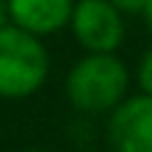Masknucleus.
I'll return each mask as SVG.
<instances>
[{
  "instance_id": "20e7f679",
  "label": "nucleus",
  "mask_w": 152,
  "mask_h": 152,
  "mask_svg": "<svg viewBox=\"0 0 152 152\" xmlns=\"http://www.w3.org/2000/svg\"><path fill=\"white\" fill-rule=\"evenodd\" d=\"M104 142L110 152H152V96L128 94L107 112Z\"/></svg>"
},
{
  "instance_id": "f257e3e1",
  "label": "nucleus",
  "mask_w": 152,
  "mask_h": 152,
  "mask_svg": "<svg viewBox=\"0 0 152 152\" xmlns=\"http://www.w3.org/2000/svg\"><path fill=\"white\" fill-rule=\"evenodd\" d=\"M131 88V72L118 53H83L64 80L67 102L75 112L94 118L118 107Z\"/></svg>"
},
{
  "instance_id": "9d476101",
  "label": "nucleus",
  "mask_w": 152,
  "mask_h": 152,
  "mask_svg": "<svg viewBox=\"0 0 152 152\" xmlns=\"http://www.w3.org/2000/svg\"><path fill=\"white\" fill-rule=\"evenodd\" d=\"M21 152H45V150H21Z\"/></svg>"
},
{
  "instance_id": "f03ea898",
  "label": "nucleus",
  "mask_w": 152,
  "mask_h": 152,
  "mask_svg": "<svg viewBox=\"0 0 152 152\" xmlns=\"http://www.w3.org/2000/svg\"><path fill=\"white\" fill-rule=\"evenodd\" d=\"M48 75L51 53L43 37L16 24L0 27V99H29L45 86Z\"/></svg>"
},
{
  "instance_id": "6e6552de",
  "label": "nucleus",
  "mask_w": 152,
  "mask_h": 152,
  "mask_svg": "<svg viewBox=\"0 0 152 152\" xmlns=\"http://www.w3.org/2000/svg\"><path fill=\"white\" fill-rule=\"evenodd\" d=\"M5 24H11V19H8V0H0V27H5Z\"/></svg>"
},
{
  "instance_id": "0eeeda50",
  "label": "nucleus",
  "mask_w": 152,
  "mask_h": 152,
  "mask_svg": "<svg viewBox=\"0 0 152 152\" xmlns=\"http://www.w3.org/2000/svg\"><path fill=\"white\" fill-rule=\"evenodd\" d=\"M120 13H131V16H142V11H144V5H147V0H110Z\"/></svg>"
},
{
  "instance_id": "39448f33",
  "label": "nucleus",
  "mask_w": 152,
  "mask_h": 152,
  "mask_svg": "<svg viewBox=\"0 0 152 152\" xmlns=\"http://www.w3.org/2000/svg\"><path fill=\"white\" fill-rule=\"evenodd\" d=\"M72 5L75 0H8V19L37 37H51L67 29Z\"/></svg>"
},
{
  "instance_id": "1a4fd4ad",
  "label": "nucleus",
  "mask_w": 152,
  "mask_h": 152,
  "mask_svg": "<svg viewBox=\"0 0 152 152\" xmlns=\"http://www.w3.org/2000/svg\"><path fill=\"white\" fill-rule=\"evenodd\" d=\"M142 16H144V21H147V27H150V32H152V0H147V5H144Z\"/></svg>"
},
{
  "instance_id": "423d86ee",
  "label": "nucleus",
  "mask_w": 152,
  "mask_h": 152,
  "mask_svg": "<svg viewBox=\"0 0 152 152\" xmlns=\"http://www.w3.org/2000/svg\"><path fill=\"white\" fill-rule=\"evenodd\" d=\"M136 80H139L142 94H150V96H152V45L142 53V59H139V67H136Z\"/></svg>"
},
{
  "instance_id": "7ed1b4c3",
  "label": "nucleus",
  "mask_w": 152,
  "mask_h": 152,
  "mask_svg": "<svg viewBox=\"0 0 152 152\" xmlns=\"http://www.w3.org/2000/svg\"><path fill=\"white\" fill-rule=\"evenodd\" d=\"M67 27L86 53H118L126 40V13L110 0H75Z\"/></svg>"
}]
</instances>
